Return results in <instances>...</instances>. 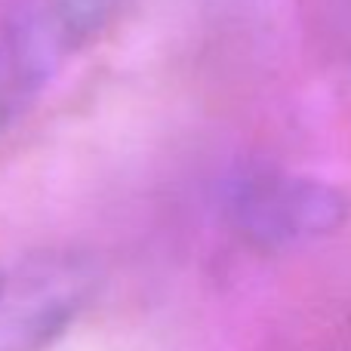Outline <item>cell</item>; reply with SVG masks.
<instances>
[{
  "label": "cell",
  "mask_w": 351,
  "mask_h": 351,
  "mask_svg": "<svg viewBox=\"0 0 351 351\" xmlns=\"http://www.w3.org/2000/svg\"><path fill=\"white\" fill-rule=\"evenodd\" d=\"M219 213L247 247L284 253L336 234L348 216V200L339 188L311 176L253 167L222 185Z\"/></svg>",
  "instance_id": "obj_1"
},
{
  "label": "cell",
  "mask_w": 351,
  "mask_h": 351,
  "mask_svg": "<svg viewBox=\"0 0 351 351\" xmlns=\"http://www.w3.org/2000/svg\"><path fill=\"white\" fill-rule=\"evenodd\" d=\"M117 0H22L0 34V127L10 123L84 43Z\"/></svg>",
  "instance_id": "obj_3"
},
{
  "label": "cell",
  "mask_w": 351,
  "mask_h": 351,
  "mask_svg": "<svg viewBox=\"0 0 351 351\" xmlns=\"http://www.w3.org/2000/svg\"><path fill=\"white\" fill-rule=\"evenodd\" d=\"M102 271L84 253L0 262V351H49L93 302Z\"/></svg>",
  "instance_id": "obj_2"
}]
</instances>
